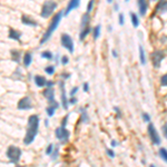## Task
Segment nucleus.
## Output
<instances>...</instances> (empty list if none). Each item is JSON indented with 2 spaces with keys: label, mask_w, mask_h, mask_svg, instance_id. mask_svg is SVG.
Listing matches in <instances>:
<instances>
[{
  "label": "nucleus",
  "mask_w": 167,
  "mask_h": 167,
  "mask_svg": "<svg viewBox=\"0 0 167 167\" xmlns=\"http://www.w3.org/2000/svg\"><path fill=\"white\" fill-rule=\"evenodd\" d=\"M38 128H39V117L37 115H31L28 119L27 133H26L25 139H24L25 145H30L35 140V137L38 134Z\"/></svg>",
  "instance_id": "obj_1"
},
{
  "label": "nucleus",
  "mask_w": 167,
  "mask_h": 167,
  "mask_svg": "<svg viewBox=\"0 0 167 167\" xmlns=\"http://www.w3.org/2000/svg\"><path fill=\"white\" fill-rule=\"evenodd\" d=\"M61 17H62V11H59L58 14H56V15L54 16V18H52V20H51L50 22V26L48 27V29H47V31L45 32V35L42 36V39L40 40L41 45L45 44L46 41H48V39L50 38V36L52 35V32L57 29V27H58V25H59V22H60L61 20Z\"/></svg>",
  "instance_id": "obj_2"
},
{
  "label": "nucleus",
  "mask_w": 167,
  "mask_h": 167,
  "mask_svg": "<svg viewBox=\"0 0 167 167\" xmlns=\"http://www.w3.org/2000/svg\"><path fill=\"white\" fill-rule=\"evenodd\" d=\"M56 8H57V4H56L55 1L48 0V1H46L45 4L42 5L40 16L42 18H49L52 15V12H54V10H55Z\"/></svg>",
  "instance_id": "obj_3"
},
{
  "label": "nucleus",
  "mask_w": 167,
  "mask_h": 167,
  "mask_svg": "<svg viewBox=\"0 0 167 167\" xmlns=\"http://www.w3.org/2000/svg\"><path fill=\"white\" fill-rule=\"evenodd\" d=\"M6 155L10 159V162L18 163L21 157V149L16 146H9L6 152Z\"/></svg>",
  "instance_id": "obj_4"
},
{
  "label": "nucleus",
  "mask_w": 167,
  "mask_h": 167,
  "mask_svg": "<svg viewBox=\"0 0 167 167\" xmlns=\"http://www.w3.org/2000/svg\"><path fill=\"white\" fill-rule=\"evenodd\" d=\"M60 41L64 48H66L70 54L74 52V41H72L71 37L68 34H62L60 37Z\"/></svg>",
  "instance_id": "obj_5"
},
{
  "label": "nucleus",
  "mask_w": 167,
  "mask_h": 167,
  "mask_svg": "<svg viewBox=\"0 0 167 167\" xmlns=\"http://www.w3.org/2000/svg\"><path fill=\"white\" fill-rule=\"evenodd\" d=\"M55 134L57 139H59L61 143H67L69 139V136H70V133L68 132L64 126L58 127L55 130Z\"/></svg>",
  "instance_id": "obj_6"
},
{
  "label": "nucleus",
  "mask_w": 167,
  "mask_h": 167,
  "mask_svg": "<svg viewBox=\"0 0 167 167\" xmlns=\"http://www.w3.org/2000/svg\"><path fill=\"white\" fill-rule=\"evenodd\" d=\"M165 58V54L162 50H155L152 54V61L155 68H159L163 59Z\"/></svg>",
  "instance_id": "obj_7"
},
{
  "label": "nucleus",
  "mask_w": 167,
  "mask_h": 167,
  "mask_svg": "<svg viewBox=\"0 0 167 167\" xmlns=\"http://www.w3.org/2000/svg\"><path fill=\"white\" fill-rule=\"evenodd\" d=\"M147 132H148V135L151 137L152 142L155 144V145H159L161 144V138L158 136V133L156 132V128L154 127L153 124H149L148 127H147Z\"/></svg>",
  "instance_id": "obj_8"
},
{
  "label": "nucleus",
  "mask_w": 167,
  "mask_h": 167,
  "mask_svg": "<svg viewBox=\"0 0 167 167\" xmlns=\"http://www.w3.org/2000/svg\"><path fill=\"white\" fill-rule=\"evenodd\" d=\"M18 109H20V110H29L32 108V105H31V100L29 97H24V98H21L20 100L18 101Z\"/></svg>",
  "instance_id": "obj_9"
},
{
  "label": "nucleus",
  "mask_w": 167,
  "mask_h": 167,
  "mask_svg": "<svg viewBox=\"0 0 167 167\" xmlns=\"http://www.w3.org/2000/svg\"><path fill=\"white\" fill-rule=\"evenodd\" d=\"M79 5H80V0H69V2L67 4L66 9H65V11H64V15H68L71 10L78 8Z\"/></svg>",
  "instance_id": "obj_10"
},
{
  "label": "nucleus",
  "mask_w": 167,
  "mask_h": 167,
  "mask_svg": "<svg viewBox=\"0 0 167 167\" xmlns=\"http://www.w3.org/2000/svg\"><path fill=\"white\" fill-rule=\"evenodd\" d=\"M59 86H60V89H61V104H62V108H64L65 110H67V108H68V100H67V97H66L65 85H64L62 81L59 82Z\"/></svg>",
  "instance_id": "obj_11"
},
{
  "label": "nucleus",
  "mask_w": 167,
  "mask_h": 167,
  "mask_svg": "<svg viewBox=\"0 0 167 167\" xmlns=\"http://www.w3.org/2000/svg\"><path fill=\"white\" fill-rule=\"evenodd\" d=\"M44 96L47 98V100L49 104H52V102H55V91L52 88H47L45 91H44Z\"/></svg>",
  "instance_id": "obj_12"
},
{
  "label": "nucleus",
  "mask_w": 167,
  "mask_h": 167,
  "mask_svg": "<svg viewBox=\"0 0 167 167\" xmlns=\"http://www.w3.org/2000/svg\"><path fill=\"white\" fill-rule=\"evenodd\" d=\"M21 22L27 26H32V27H37L38 26V22L35 19H32V18H30V17H28V16L26 15L21 16Z\"/></svg>",
  "instance_id": "obj_13"
},
{
  "label": "nucleus",
  "mask_w": 167,
  "mask_h": 167,
  "mask_svg": "<svg viewBox=\"0 0 167 167\" xmlns=\"http://www.w3.org/2000/svg\"><path fill=\"white\" fill-rule=\"evenodd\" d=\"M137 2H138V8H139V14L140 16H145L147 11V1L146 0H137Z\"/></svg>",
  "instance_id": "obj_14"
},
{
  "label": "nucleus",
  "mask_w": 167,
  "mask_h": 167,
  "mask_svg": "<svg viewBox=\"0 0 167 167\" xmlns=\"http://www.w3.org/2000/svg\"><path fill=\"white\" fill-rule=\"evenodd\" d=\"M8 37L10 38V39H14V40H17V41H20V37H21V32L18 30H16V29H12L11 28L10 30H9V35Z\"/></svg>",
  "instance_id": "obj_15"
},
{
  "label": "nucleus",
  "mask_w": 167,
  "mask_h": 167,
  "mask_svg": "<svg viewBox=\"0 0 167 167\" xmlns=\"http://www.w3.org/2000/svg\"><path fill=\"white\" fill-rule=\"evenodd\" d=\"M159 11V12H165L167 11V0H159L158 5L155 8V12Z\"/></svg>",
  "instance_id": "obj_16"
},
{
  "label": "nucleus",
  "mask_w": 167,
  "mask_h": 167,
  "mask_svg": "<svg viewBox=\"0 0 167 167\" xmlns=\"http://www.w3.org/2000/svg\"><path fill=\"white\" fill-rule=\"evenodd\" d=\"M59 107V104L55 101V102H52V104H49V107L47 108V115L49 117L54 116V114H55V110Z\"/></svg>",
  "instance_id": "obj_17"
},
{
  "label": "nucleus",
  "mask_w": 167,
  "mask_h": 167,
  "mask_svg": "<svg viewBox=\"0 0 167 167\" xmlns=\"http://www.w3.org/2000/svg\"><path fill=\"white\" fill-rule=\"evenodd\" d=\"M89 21H90V16H89V12H86L85 15H82V17H81V24H80L81 29H84V28L88 27Z\"/></svg>",
  "instance_id": "obj_18"
},
{
  "label": "nucleus",
  "mask_w": 167,
  "mask_h": 167,
  "mask_svg": "<svg viewBox=\"0 0 167 167\" xmlns=\"http://www.w3.org/2000/svg\"><path fill=\"white\" fill-rule=\"evenodd\" d=\"M35 84L38 87H44L47 84V80L44 76H35Z\"/></svg>",
  "instance_id": "obj_19"
},
{
  "label": "nucleus",
  "mask_w": 167,
  "mask_h": 167,
  "mask_svg": "<svg viewBox=\"0 0 167 167\" xmlns=\"http://www.w3.org/2000/svg\"><path fill=\"white\" fill-rule=\"evenodd\" d=\"M31 61H32V55H31V52H26L25 56H24V65H25V67H29Z\"/></svg>",
  "instance_id": "obj_20"
},
{
  "label": "nucleus",
  "mask_w": 167,
  "mask_h": 167,
  "mask_svg": "<svg viewBox=\"0 0 167 167\" xmlns=\"http://www.w3.org/2000/svg\"><path fill=\"white\" fill-rule=\"evenodd\" d=\"M11 59L15 61V62H19L20 61V51L18 50H11Z\"/></svg>",
  "instance_id": "obj_21"
},
{
  "label": "nucleus",
  "mask_w": 167,
  "mask_h": 167,
  "mask_svg": "<svg viewBox=\"0 0 167 167\" xmlns=\"http://www.w3.org/2000/svg\"><path fill=\"white\" fill-rule=\"evenodd\" d=\"M90 30H91V29L89 28V27H86V28L81 29L80 35H79V39H80V41H84V39H85L87 36H88V34L90 32Z\"/></svg>",
  "instance_id": "obj_22"
},
{
  "label": "nucleus",
  "mask_w": 167,
  "mask_h": 167,
  "mask_svg": "<svg viewBox=\"0 0 167 167\" xmlns=\"http://www.w3.org/2000/svg\"><path fill=\"white\" fill-rule=\"evenodd\" d=\"M139 60H140L142 65L146 64V56H145V51H144V48L142 46H139Z\"/></svg>",
  "instance_id": "obj_23"
},
{
  "label": "nucleus",
  "mask_w": 167,
  "mask_h": 167,
  "mask_svg": "<svg viewBox=\"0 0 167 167\" xmlns=\"http://www.w3.org/2000/svg\"><path fill=\"white\" fill-rule=\"evenodd\" d=\"M130 18H132V24L133 26L137 28L138 26H139V20H138V17H137L136 14H134V12H130Z\"/></svg>",
  "instance_id": "obj_24"
},
{
  "label": "nucleus",
  "mask_w": 167,
  "mask_h": 167,
  "mask_svg": "<svg viewBox=\"0 0 167 167\" xmlns=\"http://www.w3.org/2000/svg\"><path fill=\"white\" fill-rule=\"evenodd\" d=\"M100 35V26L97 25L94 29H92V37L94 39H98V37Z\"/></svg>",
  "instance_id": "obj_25"
},
{
  "label": "nucleus",
  "mask_w": 167,
  "mask_h": 167,
  "mask_svg": "<svg viewBox=\"0 0 167 167\" xmlns=\"http://www.w3.org/2000/svg\"><path fill=\"white\" fill-rule=\"evenodd\" d=\"M159 156L162 157L163 161H165V163H167V149L166 148H161L159 149Z\"/></svg>",
  "instance_id": "obj_26"
},
{
  "label": "nucleus",
  "mask_w": 167,
  "mask_h": 167,
  "mask_svg": "<svg viewBox=\"0 0 167 167\" xmlns=\"http://www.w3.org/2000/svg\"><path fill=\"white\" fill-rule=\"evenodd\" d=\"M41 57L45 58V59H48V60H51L52 59V54L49 50H45L41 52Z\"/></svg>",
  "instance_id": "obj_27"
},
{
  "label": "nucleus",
  "mask_w": 167,
  "mask_h": 167,
  "mask_svg": "<svg viewBox=\"0 0 167 167\" xmlns=\"http://www.w3.org/2000/svg\"><path fill=\"white\" fill-rule=\"evenodd\" d=\"M45 72L47 75H52L55 72V66H47L45 68Z\"/></svg>",
  "instance_id": "obj_28"
},
{
  "label": "nucleus",
  "mask_w": 167,
  "mask_h": 167,
  "mask_svg": "<svg viewBox=\"0 0 167 167\" xmlns=\"http://www.w3.org/2000/svg\"><path fill=\"white\" fill-rule=\"evenodd\" d=\"M52 151H54V145L50 144L49 146L47 147V149H46V155H48V156L51 155V154H52Z\"/></svg>",
  "instance_id": "obj_29"
},
{
  "label": "nucleus",
  "mask_w": 167,
  "mask_h": 167,
  "mask_svg": "<svg viewBox=\"0 0 167 167\" xmlns=\"http://www.w3.org/2000/svg\"><path fill=\"white\" fill-rule=\"evenodd\" d=\"M161 84L162 86H167V74L163 75L162 78H161Z\"/></svg>",
  "instance_id": "obj_30"
},
{
  "label": "nucleus",
  "mask_w": 167,
  "mask_h": 167,
  "mask_svg": "<svg viewBox=\"0 0 167 167\" xmlns=\"http://www.w3.org/2000/svg\"><path fill=\"white\" fill-rule=\"evenodd\" d=\"M94 4H95V0H90V1L88 2V6H87V12H90V11L92 10Z\"/></svg>",
  "instance_id": "obj_31"
},
{
  "label": "nucleus",
  "mask_w": 167,
  "mask_h": 167,
  "mask_svg": "<svg viewBox=\"0 0 167 167\" xmlns=\"http://www.w3.org/2000/svg\"><path fill=\"white\" fill-rule=\"evenodd\" d=\"M118 22H119V25L120 26H123L124 25V14H122V12H120V14H119V15H118Z\"/></svg>",
  "instance_id": "obj_32"
},
{
  "label": "nucleus",
  "mask_w": 167,
  "mask_h": 167,
  "mask_svg": "<svg viewBox=\"0 0 167 167\" xmlns=\"http://www.w3.org/2000/svg\"><path fill=\"white\" fill-rule=\"evenodd\" d=\"M68 61H69V58H68L67 56H62V57H61V64H62V65H67Z\"/></svg>",
  "instance_id": "obj_33"
},
{
  "label": "nucleus",
  "mask_w": 167,
  "mask_h": 167,
  "mask_svg": "<svg viewBox=\"0 0 167 167\" xmlns=\"http://www.w3.org/2000/svg\"><path fill=\"white\" fill-rule=\"evenodd\" d=\"M143 118H144L145 122H149V120H151V116H149L148 114H146V113L143 114Z\"/></svg>",
  "instance_id": "obj_34"
},
{
  "label": "nucleus",
  "mask_w": 167,
  "mask_h": 167,
  "mask_svg": "<svg viewBox=\"0 0 167 167\" xmlns=\"http://www.w3.org/2000/svg\"><path fill=\"white\" fill-rule=\"evenodd\" d=\"M77 91H78V87H77V86H76V87H74V88H72V89L70 90V96H71V97H74Z\"/></svg>",
  "instance_id": "obj_35"
},
{
  "label": "nucleus",
  "mask_w": 167,
  "mask_h": 167,
  "mask_svg": "<svg viewBox=\"0 0 167 167\" xmlns=\"http://www.w3.org/2000/svg\"><path fill=\"white\" fill-rule=\"evenodd\" d=\"M51 155H52V156H51V158H52V159H56V158L58 157V148H56L55 151H54V153H52Z\"/></svg>",
  "instance_id": "obj_36"
},
{
  "label": "nucleus",
  "mask_w": 167,
  "mask_h": 167,
  "mask_svg": "<svg viewBox=\"0 0 167 167\" xmlns=\"http://www.w3.org/2000/svg\"><path fill=\"white\" fill-rule=\"evenodd\" d=\"M82 88H84V91H85V92H88V90H89L88 82H85V84H84V86H82Z\"/></svg>",
  "instance_id": "obj_37"
},
{
  "label": "nucleus",
  "mask_w": 167,
  "mask_h": 167,
  "mask_svg": "<svg viewBox=\"0 0 167 167\" xmlns=\"http://www.w3.org/2000/svg\"><path fill=\"white\" fill-rule=\"evenodd\" d=\"M46 86H47V88H52V86H54V81H47V84H46Z\"/></svg>",
  "instance_id": "obj_38"
},
{
  "label": "nucleus",
  "mask_w": 167,
  "mask_h": 167,
  "mask_svg": "<svg viewBox=\"0 0 167 167\" xmlns=\"http://www.w3.org/2000/svg\"><path fill=\"white\" fill-rule=\"evenodd\" d=\"M67 120H68V116H65L64 117V120H62V123H61V126H66V124H67Z\"/></svg>",
  "instance_id": "obj_39"
},
{
  "label": "nucleus",
  "mask_w": 167,
  "mask_h": 167,
  "mask_svg": "<svg viewBox=\"0 0 167 167\" xmlns=\"http://www.w3.org/2000/svg\"><path fill=\"white\" fill-rule=\"evenodd\" d=\"M107 154H108V156H110V157H114V156H115V153L113 152L111 149H107Z\"/></svg>",
  "instance_id": "obj_40"
},
{
  "label": "nucleus",
  "mask_w": 167,
  "mask_h": 167,
  "mask_svg": "<svg viewBox=\"0 0 167 167\" xmlns=\"http://www.w3.org/2000/svg\"><path fill=\"white\" fill-rule=\"evenodd\" d=\"M163 133H164V135H165V137L167 138V125L166 126L163 127Z\"/></svg>",
  "instance_id": "obj_41"
},
{
  "label": "nucleus",
  "mask_w": 167,
  "mask_h": 167,
  "mask_svg": "<svg viewBox=\"0 0 167 167\" xmlns=\"http://www.w3.org/2000/svg\"><path fill=\"white\" fill-rule=\"evenodd\" d=\"M69 101H70L71 105H74V104H76V102H77V98H74V97H71V99Z\"/></svg>",
  "instance_id": "obj_42"
},
{
  "label": "nucleus",
  "mask_w": 167,
  "mask_h": 167,
  "mask_svg": "<svg viewBox=\"0 0 167 167\" xmlns=\"http://www.w3.org/2000/svg\"><path fill=\"white\" fill-rule=\"evenodd\" d=\"M114 109H115V111H116V113H117V117H119V116H120V110H119V108H118V107H115Z\"/></svg>",
  "instance_id": "obj_43"
},
{
  "label": "nucleus",
  "mask_w": 167,
  "mask_h": 167,
  "mask_svg": "<svg viewBox=\"0 0 167 167\" xmlns=\"http://www.w3.org/2000/svg\"><path fill=\"white\" fill-rule=\"evenodd\" d=\"M111 54H113V56H114L115 58H117V57H118V54H117V51L115 50V49H114V50L111 51Z\"/></svg>",
  "instance_id": "obj_44"
},
{
  "label": "nucleus",
  "mask_w": 167,
  "mask_h": 167,
  "mask_svg": "<svg viewBox=\"0 0 167 167\" xmlns=\"http://www.w3.org/2000/svg\"><path fill=\"white\" fill-rule=\"evenodd\" d=\"M69 77H70V74H66V72L62 74V78H65V79H66V78H69Z\"/></svg>",
  "instance_id": "obj_45"
},
{
  "label": "nucleus",
  "mask_w": 167,
  "mask_h": 167,
  "mask_svg": "<svg viewBox=\"0 0 167 167\" xmlns=\"http://www.w3.org/2000/svg\"><path fill=\"white\" fill-rule=\"evenodd\" d=\"M116 144H117V143H116V140H114V139L111 140L110 145H111V146H113V147H115V146H116Z\"/></svg>",
  "instance_id": "obj_46"
},
{
  "label": "nucleus",
  "mask_w": 167,
  "mask_h": 167,
  "mask_svg": "<svg viewBox=\"0 0 167 167\" xmlns=\"http://www.w3.org/2000/svg\"><path fill=\"white\" fill-rule=\"evenodd\" d=\"M118 8H119V7H118V4H115V6H114V10H118Z\"/></svg>",
  "instance_id": "obj_47"
},
{
  "label": "nucleus",
  "mask_w": 167,
  "mask_h": 167,
  "mask_svg": "<svg viewBox=\"0 0 167 167\" xmlns=\"http://www.w3.org/2000/svg\"><path fill=\"white\" fill-rule=\"evenodd\" d=\"M111 29H113V28H111L110 26H108V31H111Z\"/></svg>",
  "instance_id": "obj_48"
},
{
  "label": "nucleus",
  "mask_w": 167,
  "mask_h": 167,
  "mask_svg": "<svg viewBox=\"0 0 167 167\" xmlns=\"http://www.w3.org/2000/svg\"><path fill=\"white\" fill-rule=\"evenodd\" d=\"M107 1H108V4H111V2H113V0H107Z\"/></svg>",
  "instance_id": "obj_49"
},
{
  "label": "nucleus",
  "mask_w": 167,
  "mask_h": 167,
  "mask_svg": "<svg viewBox=\"0 0 167 167\" xmlns=\"http://www.w3.org/2000/svg\"><path fill=\"white\" fill-rule=\"evenodd\" d=\"M149 167H156V166H154V165H151V166H149Z\"/></svg>",
  "instance_id": "obj_50"
},
{
  "label": "nucleus",
  "mask_w": 167,
  "mask_h": 167,
  "mask_svg": "<svg viewBox=\"0 0 167 167\" xmlns=\"http://www.w3.org/2000/svg\"><path fill=\"white\" fill-rule=\"evenodd\" d=\"M125 1H126V2H128V1H129V0H125Z\"/></svg>",
  "instance_id": "obj_51"
},
{
  "label": "nucleus",
  "mask_w": 167,
  "mask_h": 167,
  "mask_svg": "<svg viewBox=\"0 0 167 167\" xmlns=\"http://www.w3.org/2000/svg\"><path fill=\"white\" fill-rule=\"evenodd\" d=\"M17 167H24V166H17Z\"/></svg>",
  "instance_id": "obj_52"
}]
</instances>
